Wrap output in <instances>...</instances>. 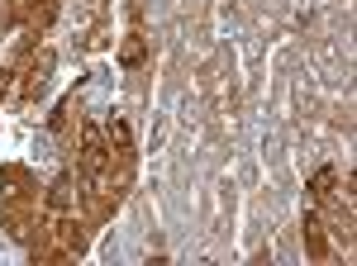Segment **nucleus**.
<instances>
[{"label":"nucleus","mask_w":357,"mask_h":266,"mask_svg":"<svg viewBox=\"0 0 357 266\" xmlns=\"http://www.w3.org/2000/svg\"><path fill=\"white\" fill-rule=\"evenodd\" d=\"M82 166L91 181L105 171V133H100V124H86L82 129Z\"/></svg>","instance_id":"1"},{"label":"nucleus","mask_w":357,"mask_h":266,"mask_svg":"<svg viewBox=\"0 0 357 266\" xmlns=\"http://www.w3.org/2000/svg\"><path fill=\"white\" fill-rule=\"evenodd\" d=\"M305 238H310V252H314V257H324V252H329V242H324V224H319V214H305Z\"/></svg>","instance_id":"2"},{"label":"nucleus","mask_w":357,"mask_h":266,"mask_svg":"<svg viewBox=\"0 0 357 266\" xmlns=\"http://www.w3.org/2000/svg\"><path fill=\"white\" fill-rule=\"evenodd\" d=\"M143 57H148V48H143V33H129V38H124V48H119V62H124V67H138Z\"/></svg>","instance_id":"3"},{"label":"nucleus","mask_w":357,"mask_h":266,"mask_svg":"<svg viewBox=\"0 0 357 266\" xmlns=\"http://www.w3.org/2000/svg\"><path fill=\"white\" fill-rule=\"evenodd\" d=\"M329 190H333V166H319V171L310 176V195H314V200H324Z\"/></svg>","instance_id":"4"},{"label":"nucleus","mask_w":357,"mask_h":266,"mask_svg":"<svg viewBox=\"0 0 357 266\" xmlns=\"http://www.w3.org/2000/svg\"><path fill=\"white\" fill-rule=\"evenodd\" d=\"M67 200H72V195H67V176H57V181H53V195H48V205H53V210H67Z\"/></svg>","instance_id":"5"}]
</instances>
